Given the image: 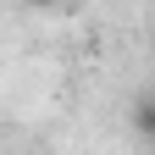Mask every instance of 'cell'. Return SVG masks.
Returning <instances> with one entry per match:
<instances>
[{"label": "cell", "instance_id": "1", "mask_svg": "<svg viewBox=\"0 0 155 155\" xmlns=\"http://www.w3.org/2000/svg\"><path fill=\"white\" fill-rule=\"evenodd\" d=\"M28 6H67V0H28Z\"/></svg>", "mask_w": 155, "mask_h": 155}]
</instances>
